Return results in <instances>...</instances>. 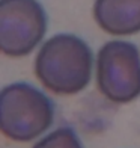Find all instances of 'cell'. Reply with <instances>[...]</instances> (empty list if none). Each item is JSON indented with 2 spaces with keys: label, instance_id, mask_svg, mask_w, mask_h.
Listing matches in <instances>:
<instances>
[{
  "label": "cell",
  "instance_id": "5",
  "mask_svg": "<svg viewBox=\"0 0 140 148\" xmlns=\"http://www.w3.org/2000/svg\"><path fill=\"white\" fill-rule=\"evenodd\" d=\"M93 18L109 35H134L140 32V0H95Z\"/></svg>",
  "mask_w": 140,
  "mask_h": 148
},
{
  "label": "cell",
  "instance_id": "2",
  "mask_svg": "<svg viewBox=\"0 0 140 148\" xmlns=\"http://www.w3.org/2000/svg\"><path fill=\"white\" fill-rule=\"evenodd\" d=\"M54 104L36 86L26 82L6 85L0 92V130L14 142H30L51 127Z\"/></svg>",
  "mask_w": 140,
  "mask_h": 148
},
{
  "label": "cell",
  "instance_id": "4",
  "mask_svg": "<svg viewBox=\"0 0 140 148\" xmlns=\"http://www.w3.org/2000/svg\"><path fill=\"white\" fill-rule=\"evenodd\" d=\"M47 14L38 0H0V49L9 58L27 56L44 39Z\"/></svg>",
  "mask_w": 140,
  "mask_h": 148
},
{
  "label": "cell",
  "instance_id": "6",
  "mask_svg": "<svg viewBox=\"0 0 140 148\" xmlns=\"http://www.w3.org/2000/svg\"><path fill=\"white\" fill-rule=\"evenodd\" d=\"M32 148H84V145L74 129L59 127L42 136Z\"/></svg>",
  "mask_w": 140,
  "mask_h": 148
},
{
  "label": "cell",
  "instance_id": "1",
  "mask_svg": "<svg viewBox=\"0 0 140 148\" xmlns=\"http://www.w3.org/2000/svg\"><path fill=\"white\" fill-rule=\"evenodd\" d=\"M93 55L88 42L72 33L48 38L36 53L33 71L47 91L56 95H75L92 79Z\"/></svg>",
  "mask_w": 140,
  "mask_h": 148
},
{
  "label": "cell",
  "instance_id": "3",
  "mask_svg": "<svg viewBox=\"0 0 140 148\" xmlns=\"http://www.w3.org/2000/svg\"><path fill=\"white\" fill-rule=\"evenodd\" d=\"M95 83L101 95L116 104L140 97V53L128 41L113 39L97 53Z\"/></svg>",
  "mask_w": 140,
  "mask_h": 148
}]
</instances>
